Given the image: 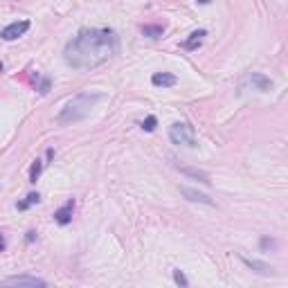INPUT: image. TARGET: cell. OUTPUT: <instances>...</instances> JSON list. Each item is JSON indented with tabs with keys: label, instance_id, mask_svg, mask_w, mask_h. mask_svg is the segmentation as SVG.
Instances as JSON below:
<instances>
[{
	"label": "cell",
	"instance_id": "cell-11",
	"mask_svg": "<svg viewBox=\"0 0 288 288\" xmlns=\"http://www.w3.org/2000/svg\"><path fill=\"white\" fill-rule=\"evenodd\" d=\"M205 34L207 32L205 30H196V32H192L189 34V39L185 41V50H196V48H201V43H203V39H205Z\"/></svg>",
	"mask_w": 288,
	"mask_h": 288
},
{
	"label": "cell",
	"instance_id": "cell-21",
	"mask_svg": "<svg viewBox=\"0 0 288 288\" xmlns=\"http://www.w3.org/2000/svg\"><path fill=\"white\" fill-rule=\"evenodd\" d=\"M198 3H201V5H207V3H212V0H198Z\"/></svg>",
	"mask_w": 288,
	"mask_h": 288
},
{
	"label": "cell",
	"instance_id": "cell-8",
	"mask_svg": "<svg viewBox=\"0 0 288 288\" xmlns=\"http://www.w3.org/2000/svg\"><path fill=\"white\" fill-rule=\"evenodd\" d=\"M241 261H243L250 270L257 272V275H266V277L272 275V266H268V263H261V261H257V259H248V257H243V254H241Z\"/></svg>",
	"mask_w": 288,
	"mask_h": 288
},
{
	"label": "cell",
	"instance_id": "cell-14",
	"mask_svg": "<svg viewBox=\"0 0 288 288\" xmlns=\"http://www.w3.org/2000/svg\"><path fill=\"white\" fill-rule=\"evenodd\" d=\"M41 171H43V162L34 160V162H32V167H30V183H36V180H39Z\"/></svg>",
	"mask_w": 288,
	"mask_h": 288
},
{
	"label": "cell",
	"instance_id": "cell-12",
	"mask_svg": "<svg viewBox=\"0 0 288 288\" xmlns=\"http://www.w3.org/2000/svg\"><path fill=\"white\" fill-rule=\"evenodd\" d=\"M180 171H183L185 176H192V178H196L198 183H203V185H210V183H212V180H210V176H207V174H203V171H198V169H189V167H183V169H180Z\"/></svg>",
	"mask_w": 288,
	"mask_h": 288
},
{
	"label": "cell",
	"instance_id": "cell-17",
	"mask_svg": "<svg viewBox=\"0 0 288 288\" xmlns=\"http://www.w3.org/2000/svg\"><path fill=\"white\" fill-rule=\"evenodd\" d=\"M50 86H52V81H50V79H48V77H45V79H41V86H39V92H41V95H48V92H50Z\"/></svg>",
	"mask_w": 288,
	"mask_h": 288
},
{
	"label": "cell",
	"instance_id": "cell-3",
	"mask_svg": "<svg viewBox=\"0 0 288 288\" xmlns=\"http://www.w3.org/2000/svg\"><path fill=\"white\" fill-rule=\"evenodd\" d=\"M169 140L178 147H187V149H196L198 147V135L196 128L187 122H176L169 128Z\"/></svg>",
	"mask_w": 288,
	"mask_h": 288
},
{
	"label": "cell",
	"instance_id": "cell-20",
	"mask_svg": "<svg viewBox=\"0 0 288 288\" xmlns=\"http://www.w3.org/2000/svg\"><path fill=\"white\" fill-rule=\"evenodd\" d=\"M5 250V239H3V232H0V252Z\"/></svg>",
	"mask_w": 288,
	"mask_h": 288
},
{
	"label": "cell",
	"instance_id": "cell-22",
	"mask_svg": "<svg viewBox=\"0 0 288 288\" xmlns=\"http://www.w3.org/2000/svg\"><path fill=\"white\" fill-rule=\"evenodd\" d=\"M0 74H3V61H0Z\"/></svg>",
	"mask_w": 288,
	"mask_h": 288
},
{
	"label": "cell",
	"instance_id": "cell-18",
	"mask_svg": "<svg viewBox=\"0 0 288 288\" xmlns=\"http://www.w3.org/2000/svg\"><path fill=\"white\" fill-rule=\"evenodd\" d=\"M174 279H176V284H180V286H187V284H189L187 277H185L180 270H174Z\"/></svg>",
	"mask_w": 288,
	"mask_h": 288
},
{
	"label": "cell",
	"instance_id": "cell-10",
	"mask_svg": "<svg viewBox=\"0 0 288 288\" xmlns=\"http://www.w3.org/2000/svg\"><path fill=\"white\" fill-rule=\"evenodd\" d=\"M180 192H183V196L187 198V201H194V203H205V205H212V203H214L210 196H207V194H201V192H196V189L183 187Z\"/></svg>",
	"mask_w": 288,
	"mask_h": 288
},
{
	"label": "cell",
	"instance_id": "cell-19",
	"mask_svg": "<svg viewBox=\"0 0 288 288\" xmlns=\"http://www.w3.org/2000/svg\"><path fill=\"white\" fill-rule=\"evenodd\" d=\"M34 236H36V232H27V241H30V243L34 241Z\"/></svg>",
	"mask_w": 288,
	"mask_h": 288
},
{
	"label": "cell",
	"instance_id": "cell-2",
	"mask_svg": "<svg viewBox=\"0 0 288 288\" xmlns=\"http://www.w3.org/2000/svg\"><path fill=\"white\" fill-rule=\"evenodd\" d=\"M99 99H101L99 92H81V95L72 97V99L61 108V113H59L57 122L61 124V126H66V124H77V122H81V119H86L88 115H90V110L95 108V104H97Z\"/></svg>",
	"mask_w": 288,
	"mask_h": 288
},
{
	"label": "cell",
	"instance_id": "cell-4",
	"mask_svg": "<svg viewBox=\"0 0 288 288\" xmlns=\"http://www.w3.org/2000/svg\"><path fill=\"white\" fill-rule=\"evenodd\" d=\"M245 86H250L252 90H259V92H268V90H272V79H268L266 74H259V72H252V74H248L245 77V81H243V88Z\"/></svg>",
	"mask_w": 288,
	"mask_h": 288
},
{
	"label": "cell",
	"instance_id": "cell-7",
	"mask_svg": "<svg viewBox=\"0 0 288 288\" xmlns=\"http://www.w3.org/2000/svg\"><path fill=\"white\" fill-rule=\"evenodd\" d=\"M151 83L158 88H171V86L178 83V79H176V74H171V72H156L151 77Z\"/></svg>",
	"mask_w": 288,
	"mask_h": 288
},
{
	"label": "cell",
	"instance_id": "cell-5",
	"mask_svg": "<svg viewBox=\"0 0 288 288\" xmlns=\"http://www.w3.org/2000/svg\"><path fill=\"white\" fill-rule=\"evenodd\" d=\"M30 30V21H16L12 25H7L3 32H0V39L3 41H16L18 36H23Z\"/></svg>",
	"mask_w": 288,
	"mask_h": 288
},
{
	"label": "cell",
	"instance_id": "cell-16",
	"mask_svg": "<svg viewBox=\"0 0 288 288\" xmlns=\"http://www.w3.org/2000/svg\"><path fill=\"white\" fill-rule=\"evenodd\" d=\"M156 126H158V119L153 117V115H149L147 119L142 122V131H147V133H151V131H156Z\"/></svg>",
	"mask_w": 288,
	"mask_h": 288
},
{
	"label": "cell",
	"instance_id": "cell-15",
	"mask_svg": "<svg viewBox=\"0 0 288 288\" xmlns=\"http://www.w3.org/2000/svg\"><path fill=\"white\" fill-rule=\"evenodd\" d=\"M41 201V196H39V194H30V196H27L25 198V201H21V203H18V210H27V207H30V205H34V203H39Z\"/></svg>",
	"mask_w": 288,
	"mask_h": 288
},
{
	"label": "cell",
	"instance_id": "cell-6",
	"mask_svg": "<svg viewBox=\"0 0 288 288\" xmlns=\"http://www.w3.org/2000/svg\"><path fill=\"white\" fill-rule=\"evenodd\" d=\"M5 286H30V288H36V286H45L43 279L39 277H30V275H16V277H7L3 279Z\"/></svg>",
	"mask_w": 288,
	"mask_h": 288
},
{
	"label": "cell",
	"instance_id": "cell-13",
	"mask_svg": "<svg viewBox=\"0 0 288 288\" xmlns=\"http://www.w3.org/2000/svg\"><path fill=\"white\" fill-rule=\"evenodd\" d=\"M142 34L149 36V39H160V36L165 34V27H162V25H144Z\"/></svg>",
	"mask_w": 288,
	"mask_h": 288
},
{
	"label": "cell",
	"instance_id": "cell-1",
	"mask_svg": "<svg viewBox=\"0 0 288 288\" xmlns=\"http://www.w3.org/2000/svg\"><path fill=\"white\" fill-rule=\"evenodd\" d=\"M119 50V39L108 27H90L81 30L72 41H68L63 50V59L74 70H90L110 57H115Z\"/></svg>",
	"mask_w": 288,
	"mask_h": 288
},
{
	"label": "cell",
	"instance_id": "cell-9",
	"mask_svg": "<svg viewBox=\"0 0 288 288\" xmlns=\"http://www.w3.org/2000/svg\"><path fill=\"white\" fill-rule=\"evenodd\" d=\"M72 212H74V201H68L66 205L61 207V210H57V214H54V221H57L59 225H68V223L72 221Z\"/></svg>",
	"mask_w": 288,
	"mask_h": 288
}]
</instances>
